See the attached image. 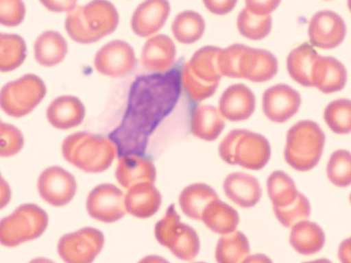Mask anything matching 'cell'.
<instances>
[{"label": "cell", "mask_w": 351, "mask_h": 263, "mask_svg": "<svg viewBox=\"0 0 351 263\" xmlns=\"http://www.w3.org/2000/svg\"><path fill=\"white\" fill-rule=\"evenodd\" d=\"M40 197L50 205L62 208L67 205L77 192L73 175L60 166H51L43 171L38 181Z\"/></svg>", "instance_id": "7c38bea8"}, {"label": "cell", "mask_w": 351, "mask_h": 263, "mask_svg": "<svg viewBox=\"0 0 351 263\" xmlns=\"http://www.w3.org/2000/svg\"><path fill=\"white\" fill-rule=\"evenodd\" d=\"M278 71V62L272 53L247 46L241 60V78L256 83L265 82L273 79Z\"/></svg>", "instance_id": "ac0fdd59"}, {"label": "cell", "mask_w": 351, "mask_h": 263, "mask_svg": "<svg viewBox=\"0 0 351 263\" xmlns=\"http://www.w3.org/2000/svg\"><path fill=\"white\" fill-rule=\"evenodd\" d=\"M177 56V47L167 36L158 35L147 40L142 49V66L155 73H165L172 67Z\"/></svg>", "instance_id": "ffe728a7"}, {"label": "cell", "mask_w": 351, "mask_h": 263, "mask_svg": "<svg viewBox=\"0 0 351 263\" xmlns=\"http://www.w3.org/2000/svg\"><path fill=\"white\" fill-rule=\"evenodd\" d=\"M162 195L154 184L144 183L129 189L125 196V208L132 216L141 218H149L160 210Z\"/></svg>", "instance_id": "603a6c76"}, {"label": "cell", "mask_w": 351, "mask_h": 263, "mask_svg": "<svg viewBox=\"0 0 351 263\" xmlns=\"http://www.w3.org/2000/svg\"><path fill=\"white\" fill-rule=\"evenodd\" d=\"M0 155L10 158L18 154L23 149L24 138L16 127L1 122L0 124Z\"/></svg>", "instance_id": "ab89813d"}, {"label": "cell", "mask_w": 351, "mask_h": 263, "mask_svg": "<svg viewBox=\"0 0 351 263\" xmlns=\"http://www.w3.org/2000/svg\"><path fill=\"white\" fill-rule=\"evenodd\" d=\"M48 10L53 12H71L76 8L77 1L69 0V1H41Z\"/></svg>", "instance_id": "ee69618b"}, {"label": "cell", "mask_w": 351, "mask_h": 263, "mask_svg": "<svg viewBox=\"0 0 351 263\" xmlns=\"http://www.w3.org/2000/svg\"><path fill=\"white\" fill-rule=\"evenodd\" d=\"M225 119L218 108L211 105H202L192 113L191 130L193 135L204 141H215L223 132Z\"/></svg>", "instance_id": "484cf974"}, {"label": "cell", "mask_w": 351, "mask_h": 263, "mask_svg": "<svg viewBox=\"0 0 351 263\" xmlns=\"http://www.w3.org/2000/svg\"><path fill=\"white\" fill-rule=\"evenodd\" d=\"M341 263H351V237L341 242L338 249Z\"/></svg>", "instance_id": "f6af8a7d"}, {"label": "cell", "mask_w": 351, "mask_h": 263, "mask_svg": "<svg viewBox=\"0 0 351 263\" xmlns=\"http://www.w3.org/2000/svg\"><path fill=\"white\" fill-rule=\"evenodd\" d=\"M223 190L228 199L243 209L254 208L262 197V188L258 179L243 172L228 175Z\"/></svg>", "instance_id": "d6986e66"}, {"label": "cell", "mask_w": 351, "mask_h": 263, "mask_svg": "<svg viewBox=\"0 0 351 263\" xmlns=\"http://www.w3.org/2000/svg\"><path fill=\"white\" fill-rule=\"evenodd\" d=\"M133 48L123 40H113L102 47L95 58V66L101 74L120 77L130 73L136 66Z\"/></svg>", "instance_id": "4fadbf2b"}, {"label": "cell", "mask_w": 351, "mask_h": 263, "mask_svg": "<svg viewBox=\"0 0 351 263\" xmlns=\"http://www.w3.org/2000/svg\"><path fill=\"white\" fill-rule=\"evenodd\" d=\"M156 175V168L152 161L134 155L120 157L115 171L117 181L128 190L140 184H154Z\"/></svg>", "instance_id": "44dd1931"}, {"label": "cell", "mask_w": 351, "mask_h": 263, "mask_svg": "<svg viewBox=\"0 0 351 263\" xmlns=\"http://www.w3.org/2000/svg\"><path fill=\"white\" fill-rule=\"evenodd\" d=\"M273 210L278 221L287 228H291L301 222L308 220L311 215V202L308 197L301 192L296 200L289 206Z\"/></svg>", "instance_id": "74e56055"}, {"label": "cell", "mask_w": 351, "mask_h": 263, "mask_svg": "<svg viewBox=\"0 0 351 263\" xmlns=\"http://www.w3.org/2000/svg\"><path fill=\"white\" fill-rule=\"evenodd\" d=\"M346 34L344 21L334 12L320 11L310 21L308 36L314 47L325 49L336 48L343 42Z\"/></svg>", "instance_id": "9a60e30c"}, {"label": "cell", "mask_w": 351, "mask_h": 263, "mask_svg": "<svg viewBox=\"0 0 351 263\" xmlns=\"http://www.w3.org/2000/svg\"><path fill=\"white\" fill-rule=\"evenodd\" d=\"M29 263H55L52 260L45 258H37L32 260Z\"/></svg>", "instance_id": "681fc988"}, {"label": "cell", "mask_w": 351, "mask_h": 263, "mask_svg": "<svg viewBox=\"0 0 351 263\" xmlns=\"http://www.w3.org/2000/svg\"><path fill=\"white\" fill-rule=\"evenodd\" d=\"M319 56L308 43H304L292 50L287 60V71L290 77L304 86H313V68Z\"/></svg>", "instance_id": "f1b7e54d"}, {"label": "cell", "mask_w": 351, "mask_h": 263, "mask_svg": "<svg viewBox=\"0 0 351 263\" xmlns=\"http://www.w3.org/2000/svg\"><path fill=\"white\" fill-rule=\"evenodd\" d=\"M313 86L324 94H332L343 89L347 81L344 66L333 57L319 56L312 73Z\"/></svg>", "instance_id": "cb8c5ba5"}, {"label": "cell", "mask_w": 351, "mask_h": 263, "mask_svg": "<svg viewBox=\"0 0 351 263\" xmlns=\"http://www.w3.org/2000/svg\"><path fill=\"white\" fill-rule=\"evenodd\" d=\"M303 263H333L331 260L327 258H319L308 262H304Z\"/></svg>", "instance_id": "f907efd6"}, {"label": "cell", "mask_w": 351, "mask_h": 263, "mask_svg": "<svg viewBox=\"0 0 351 263\" xmlns=\"http://www.w3.org/2000/svg\"><path fill=\"white\" fill-rule=\"evenodd\" d=\"M349 201H350V203L351 204V193L349 195Z\"/></svg>", "instance_id": "f5cc1de1"}, {"label": "cell", "mask_w": 351, "mask_h": 263, "mask_svg": "<svg viewBox=\"0 0 351 263\" xmlns=\"http://www.w3.org/2000/svg\"><path fill=\"white\" fill-rule=\"evenodd\" d=\"M267 190L273 208L289 206L300 193L294 179L280 170L275 171L269 175L267 181Z\"/></svg>", "instance_id": "1f68e13d"}, {"label": "cell", "mask_w": 351, "mask_h": 263, "mask_svg": "<svg viewBox=\"0 0 351 263\" xmlns=\"http://www.w3.org/2000/svg\"><path fill=\"white\" fill-rule=\"evenodd\" d=\"M247 46L233 44L222 49L219 55V68L222 77L241 78L240 64Z\"/></svg>", "instance_id": "f35d334b"}, {"label": "cell", "mask_w": 351, "mask_h": 263, "mask_svg": "<svg viewBox=\"0 0 351 263\" xmlns=\"http://www.w3.org/2000/svg\"><path fill=\"white\" fill-rule=\"evenodd\" d=\"M324 119L334 133H351V100L343 99L331 102L325 110Z\"/></svg>", "instance_id": "d590c367"}, {"label": "cell", "mask_w": 351, "mask_h": 263, "mask_svg": "<svg viewBox=\"0 0 351 263\" xmlns=\"http://www.w3.org/2000/svg\"><path fill=\"white\" fill-rule=\"evenodd\" d=\"M255 108L256 97L250 88L243 84H235L221 95L218 109L224 119L238 123L251 118Z\"/></svg>", "instance_id": "2e32d148"}, {"label": "cell", "mask_w": 351, "mask_h": 263, "mask_svg": "<svg viewBox=\"0 0 351 263\" xmlns=\"http://www.w3.org/2000/svg\"><path fill=\"white\" fill-rule=\"evenodd\" d=\"M250 245L244 233L237 230L222 236L215 250L217 263H243L250 255Z\"/></svg>", "instance_id": "d6a6232c"}, {"label": "cell", "mask_w": 351, "mask_h": 263, "mask_svg": "<svg viewBox=\"0 0 351 263\" xmlns=\"http://www.w3.org/2000/svg\"><path fill=\"white\" fill-rule=\"evenodd\" d=\"M201 221L211 231L222 236L237 230L240 216L235 209L218 199L208 204Z\"/></svg>", "instance_id": "4316f807"}, {"label": "cell", "mask_w": 351, "mask_h": 263, "mask_svg": "<svg viewBox=\"0 0 351 263\" xmlns=\"http://www.w3.org/2000/svg\"><path fill=\"white\" fill-rule=\"evenodd\" d=\"M237 3V1H234V0H226V1L208 0V1H204V5L210 12L216 15L223 16L229 14L235 9Z\"/></svg>", "instance_id": "7bdbcfd3"}, {"label": "cell", "mask_w": 351, "mask_h": 263, "mask_svg": "<svg viewBox=\"0 0 351 263\" xmlns=\"http://www.w3.org/2000/svg\"><path fill=\"white\" fill-rule=\"evenodd\" d=\"M326 140L325 133L316 123L311 121L298 123L287 134L285 162L298 171L313 169L323 155Z\"/></svg>", "instance_id": "8992f818"}, {"label": "cell", "mask_w": 351, "mask_h": 263, "mask_svg": "<svg viewBox=\"0 0 351 263\" xmlns=\"http://www.w3.org/2000/svg\"><path fill=\"white\" fill-rule=\"evenodd\" d=\"M170 12V4L165 0L143 2L132 15L131 27L133 32L141 38L153 36L165 25Z\"/></svg>", "instance_id": "e0dca14e"}, {"label": "cell", "mask_w": 351, "mask_h": 263, "mask_svg": "<svg viewBox=\"0 0 351 263\" xmlns=\"http://www.w3.org/2000/svg\"><path fill=\"white\" fill-rule=\"evenodd\" d=\"M246 7L254 14L266 16H271L280 5V1H258V0H248L245 2Z\"/></svg>", "instance_id": "b9f144b4"}, {"label": "cell", "mask_w": 351, "mask_h": 263, "mask_svg": "<svg viewBox=\"0 0 351 263\" xmlns=\"http://www.w3.org/2000/svg\"><path fill=\"white\" fill-rule=\"evenodd\" d=\"M206 30V23L202 16L193 10L180 13L173 21L171 32L173 37L184 45L199 41Z\"/></svg>", "instance_id": "4dcf8cb0"}, {"label": "cell", "mask_w": 351, "mask_h": 263, "mask_svg": "<svg viewBox=\"0 0 351 263\" xmlns=\"http://www.w3.org/2000/svg\"><path fill=\"white\" fill-rule=\"evenodd\" d=\"M301 103L300 93L285 84L269 87L262 97L263 112L275 123H284L291 119L299 111Z\"/></svg>", "instance_id": "5bb4252c"}, {"label": "cell", "mask_w": 351, "mask_h": 263, "mask_svg": "<svg viewBox=\"0 0 351 263\" xmlns=\"http://www.w3.org/2000/svg\"><path fill=\"white\" fill-rule=\"evenodd\" d=\"M120 18L108 1H93L69 12L65 28L75 42L88 45L110 35L118 27Z\"/></svg>", "instance_id": "7a4b0ae2"}, {"label": "cell", "mask_w": 351, "mask_h": 263, "mask_svg": "<svg viewBox=\"0 0 351 263\" xmlns=\"http://www.w3.org/2000/svg\"><path fill=\"white\" fill-rule=\"evenodd\" d=\"M86 110L82 101L73 96H62L54 99L47 110V118L51 126L68 130L81 125Z\"/></svg>", "instance_id": "7402d4cb"}, {"label": "cell", "mask_w": 351, "mask_h": 263, "mask_svg": "<svg viewBox=\"0 0 351 263\" xmlns=\"http://www.w3.org/2000/svg\"><path fill=\"white\" fill-rule=\"evenodd\" d=\"M219 199L210 186L197 183L186 187L179 197V204L183 214L188 218L201 221L202 215L208 204Z\"/></svg>", "instance_id": "83f0119b"}, {"label": "cell", "mask_w": 351, "mask_h": 263, "mask_svg": "<svg viewBox=\"0 0 351 263\" xmlns=\"http://www.w3.org/2000/svg\"><path fill=\"white\" fill-rule=\"evenodd\" d=\"M219 154L228 164L258 171L265 168L271 157L268 139L247 129H233L219 146Z\"/></svg>", "instance_id": "277c9868"}, {"label": "cell", "mask_w": 351, "mask_h": 263, "mask_svg": "<svg viewBox=\"0 0 351 263\" xmlns=\"http://www.w3.org/2000/svg\"><path fill=\"white\" fill-rule=\"evenodd\" d=\"M194 263H206V262H194Z\"/></svg>", "instance_id": "db71d44e"}, {"label": "cell", "mask_w": 351, "mask_h": 263, "mask_svg": "<svg viewBox=\"0 0 351 263\" xmlns=\"http://www.w3.org/2000/svg\"><path fill=\"white\" fill-rule=\"evenodd\" d=\"M182 85L176 70L136 78L123 121L109 136L120 157L144 153L150 136L177 105Z\"/></svg>", "instance_id": "6da1fadb"}, {"label": "cell", "mask_w": 351, "mask_h": 263, "mask_svg": "<svg viewBox=\"0 0 351 263\" xmlns=\"http://www.w3.org/2000/svg\"><path fill=\"white\" fill-rule=\"evenodd\" d=\"M25 16V7L20 0H1L0 1V22L7 27L20 25Z\"/></svg>", "instance_id": "60d3db41"}, {"label": "cell", "mask_w": 351, "mask_h": 263, "mask_svg": "<svg viewBox=\"0 0 351 263\" xmlns=\"http://www.w3.org/2000/svg\"><path fill=\"white\" fill-rule=\"evenodd\" d=\"M289 242L298 253L311 255L324 249L326 236L317 223L307 220L291 228Z\"/></svg>", "instance_id": "d4e9b609"}, {"label": "cell", "mask_w": 351, "mask_h": 263, "mask_svg": "<svg viewBox=\"0 0 351 263\" xmlns=\"http://www.w3.org/2000/svg\"><path fill=\"white\" fill-rule=\"evenodd\" d=\"M272 25L271 16H258L247 8L240 12L237 18V27L241 35L254 41L267 38L271 32Z\"/></svg>", "instance_id": "e575fe53"}, {"label": "cell", "mask_w": 351, "mask_h": 263, "mask_svg": "<svg viewBox=\"0 0 351 263\" xmlns=\"http://www.w3.org/2000/svg\"><path fill=\"white\" fill-rule=\"evenodd\" d=\"M155 237L160 245L181 260H194L200 250L197 231L181 221L174 204L168 208L164 217L156 223Z\"/></svg>", "instance_id": "52a82bcc"}, {"label": "cell", "mask_w": 351, "mask_h": 263, "mask_svg": "<svg viewBox=\"0 0 351 263\" xmlns=\"http://www.w3.org/2000/svg\"><path fill=\"white\" fill-rule=\"evenodd\" d=\"M86 209L93 218L112 223L122 219L126 214L125 197L118 187L109 184H101L88 195Z\"/></svg>", "instance_id": "8fae6325"}, {"label": "cell", "mask_w": 351, "mask_h": 263, "mask_svg": "<svg viewBox=\"0 0 351 263\" xmlns=\"http://www.w3.org/2000/svg\"><path fill=\"white\" fill-rule=\"evenodd\" d=\"M23 38L16 34H0V70L10 72L20 67L26 58Z\"/></svg>", "instance_id": "836d02e7"}, {"label": "cell", "mask_w": 351, "mask_h": 263, "mask_svg": "<svg viewBox=\"0 0 351 263\" xmlns=\"http://www.w3.org/2000/svg\"><path fill=\"white\" fill-rule=\"evenodd\" d=\"M104 242L101 231L86 227L63 236L58 243L57 251L66 263H93Z\"/></svg>", "instance_id": "30bf717a"}, {"label": "cell", "mask_w": 351, "mask_h": 263, "mask_svg": "<svg viewBox=\"0 0 351 263\" xmlns=\"http://www.w3.org/2000/svg\"><path fill=\"white\" fill-rule=\"evenodd\" d=\"M348 9L351 13V1H348Z\"/></svg>", "instance_id": "816d5d0a"}, {"label": "cell", "mask_w": 351, "mask_h": 263, "mask_svg": "<svg viewBox=\"0 0 351 263\" xmlns=\"http://www.w3.org/2000/svg\"><path fill=\"white\" fill-rule=\"evenodd\" d=\"M68 53L65 38L53 31L43 32L36 40L34 53L36 62L45 67H53L62 62Z\"/></svg>", "instance_id": "f546056e"}, {"label": "cell", "mask_w": 351, "mask_h": 263, "mask_svg": "<svg viewBox=\"0 0 351 263\" xmlns=\"http://www.w3.org/2000/svg\"><path fill=\"white\" fill-rule=\"evenodd\" d=\"M243 263H274L267 255L262 253L249 255Z\"/></svg>", "instance_id": "bcb514c9"}, {"label": "cell", "mask_w": 351, "mask_h": 263, "mask_svg": "<svg viewBox=\"0 0 351 263\" xmlns=\"http://www.w3.org/2000/svg\"><path fill=\"white\" fill-rule=\"evenodd\" d=\"M62 149L68 162L90 173L107 170L118 154L116 145L109 137L84 132L66 137Z\"/></svg>", "instance_id": "3957f363"}, {"label": "cell", "mask_w": 351, "mask_h": 263, "mask_svg": "<svg viewBox=\"0 0 351 263\" xmlns=\"http://www.w3.org/2000/svg\"><path fill=\"white\" fill-rule=\"evenodd\" d=\"M49 222L47 214L34 203H25L0 222V242L15 247L40 238Z\"/></svg>", "instance_id": "ba28073f"}, {"label": "cell", "mask_w": 351, "mask_h": 263, "mask_svg": "<svg viewBox=\"0 0 351 263\" xmlns=\"http://www.w3.org/2000/svg\"><path fill=\"white\" fill-rule=\"evenodd\" d=\"M2 183L3 184V186L2 188H3V192H4L3 195H2V206L1 208H5L10 199V187H8V184L3 180L2 181Z\"/></svg>", "instance_id": "c3c4849f"}, {"label": "cell", "mask_w": 351, "mask_h": 263, "mask_svg": "<svg viewBox=\"0 0 351 263\" xmlns=\"http://www.w3.org/2000/svg\"><path fill=\"white\" fill-rule=\"evenodd\" d=\"M222 49L204 47L193 55L182 73V84L189 97L202 101L216 92L222 77L219 55Z\"/></svg>", "instance_id": "5b68a950"}, {"label": "cell", "mask_w": 351, "mask_h": 263, "mask_svg": "<svg viewBox=\"0 0 351 263\" xmlns=\"http://www.w3.org/2000/svg\"><path fill=\"white\" fill-rule=\"evenodd\" d=\"M47 94L44 81L36 75L26 74L6 84L0 93V105L13 118H22L31 113Z\"/></svg>", "instance_id": "9c48e42d"}, {"label": "cell", "mask_w": 351, "mask_h": 263, "mask_svg": "<svg viewBox=\"0 0 351 263\" xmlns=\"http://www.w3.org/2000/svg\"><path fill=\"white\" fill-rule=\"evenodd\" d=\"M327 177L338 188L351 186V153L346 150L334 152L327 165Z\"/></svg>", "instance_id": "8d00e7d4"}, {"label": "cell", "mask_w": 351, "mask_h": 263, "mask_svg": "<svg viewBox=\"0 0 351 263\" xmlns=\"http://www.w3.org/2000/svg\"><path fill=\"white\" fill-rule=\"evenodd\" d=\"M138 263H171L167 260L157 255H150L142 258Z\"/></svg>", "instance_id": "7dc6e473"}]
</instances>
